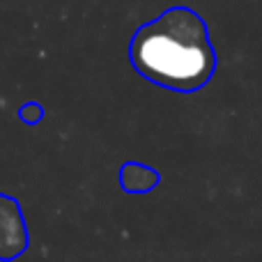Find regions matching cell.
<instances>
[{"label": "cell", "instance_id": "obj_1", "mask_svg": "<svg viewBox=\"0 0 262 262\" xmlns=\"http://www.w3.org/2000/svg\"><path fill=\"white\" fill-rule=\"evenodd\" d=\"M136 74L170 92L203 90L216 72V51L205 18L191 7H168L129 41Z\"/></svg>", "mask_w": 262, "mask_h": 262}, {"label": "cell", "instance_id": "obj_2", "mask_svg": "<svg viewBox=\"0 0 262 262\" xmlns=\"http://www.w3.org/2000/svg\"><path fill=\"white\" fill-rule=\"evenodd\" d=\"M30 244L26 216L16 198L0 193V262L21 258Z\"/></svg>", "mask_w": 262, "mask_h": 262}, {"label": "cell", "instance_id": "obj_3", "mask_svg": "<svg viewBox=\"0 0 262 262\" xmlns=\"http://www.w3.org/2000/svg\"><path fill=\"white\" fill-rule=\"evenodd\" d=\"M118 177H120L122 191H127L131 195L147 193V191L157 189L159 182H161V172L149 168V166H145V163H136V161L122 163Z\"/></svg>", "mask_w": 262, "mask_h": 262}, {"label": "cell", "instance_id": "obj_4", "mask_svg": "<svg viewBox=\"0 0 262 262\" xmlns=\"http://www.w3.org/2000/svg\"><path fill=\"white\" fill-rule=\"evenodd\" d=\"M18 118H21V122L26 124H37L41 118H44V108H41L37 101H28V104L21 106V111H18Z\"/></svg>", "mask_w": 262, "mask_h": 262}]
</instances>
